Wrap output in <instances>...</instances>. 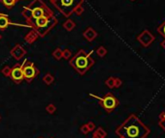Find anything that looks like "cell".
I'll list each match as a JSON object with an SVG mask.
<instances>
[{
    "label": "cell",
    "mask_w": 165,
    "mask_h": 138,
    "mask_svg": "<svg viewBox=\"0 0 165 138\" xmlns=\"http://www.w3.org/2000/svg\"><path fill=\"white\" fill-rule=\"evenodd\" d=\"M116 134L123 138H146L150 128L135 114H131L117 128Z\"/></svg>",
    "instance_id": "cell-1"
},
{
    "label": "cell",
    "mask_w": 165,
    "mask_h": 138,
    "mask_svg": "<svg viewBox=\"0 0 165 138\" xmlns=\"http://www.w3.org/2000/svg\"><path fill=\"white\" fill-rule=\"evenodd\" d=\"M21 14H23V18L25 19L27 23L43 16H54L53 11L43 2V0H33L29 5L23 8V11Z\"/></svg>",
    "instance_id": "cell-2"
},
{
    "label": "cell",
    "mask_w": 165,
    "mask_h": 138,
    "mask_svg": "<svg viewBox=\"0 0 165 138\" xmlns=\"http://www.w3.org/2000/svg\"><path fill=\"white\" fill-rule=\"evenodd\" d=\"M94 63L95 61L92 58L90 53H86L84 49L78 51V53L69 61V65L82 75H85L93 66Z\"/></svg>",
    "instance_id": "cell-3"
},
{
    "label": "cell",
    "mask_w": 165,
    "mask_h": 138,
    "mask_svg": "<svg viewBox=\"0 0 165 138\" xmlns=\"http://www.w3.org/2000/svg\"><path fill=\"white\" fill-rule=\"evenodd\" d=\"M56 23H58V19L54 16H43L30 21L28 25L30 27H32V29L35 30L40 37H45L50 32V30L55 26Z\"/></svg>",
    "instance_id": "cell-4"
},
{
    "label": "cell",
    "mask_w": 165,
    "mask_h": 138,
    "mask_svg": "<svg viewBox=\"0 0 165 138\" xmlns=\"http://www.w3.org/2000/svg\"><path fill=\"white\" fill-rule=\"evenodd\" d=\"M50 1L64 16L68 18L73 14L76 8L82 5L84 0H50Z\"/></svg>",
    "instance_id": "cell-5"
},
{
    "label": "cell",
    "mask_w": 165,
    "mask_h": 138,
    "mask_svg": "<svg viewBox=\"0 0 165 138\" xmlns=\"http://www.w3.org/2000/svg\"><path fill=\"white\" fill-rule=\"evenodd\" d=\"M90 96L95 98H97V100L99 101V103H100V105L103 107L104 110L108 112V113L113 112L120 104L119 100L112 93H107L105 96H103L102 98L94 96V95H92V94H90Z\"/></svg>",
    "instance_id": "cell-6"
},
{
    "label": "cell",
    "mask_w": 165,
    "mask_h": 138,
    "mask_svg": "<svg viewBox=\"0 0 165 138\" xmlns=\"http://www.w3.org/2000/svg\"><path fill=\"white\" fill-rule=\"evenodd\" d=\"M23 72L24 79L27 82H31L39 74V71L37 70L35 65L30 61H25L24 63H23Z\"/></svg>",
    "instance_id": "cell-7"
},
{
    "label": "cell",
    "mask_w": 165,
    "mask_h": 138,
    "mask_svg": "<svg viewBox=\"0 0 165 138\" xmlns=\"http://www.w3.org/2000/svg\"><path fill=\"white\" fill-rule=\"evenodd\" d=\"M11 79L16 82L17 84H20L21 81L24 79L23 77V64H16L14 67L11 69V74H10Z\"/></svg>",
    "instance_id": "cell-8"
},
{
    "label": "cell",
    "mask_w": 165,
    "mask_h": 138,
    "mask_svg": "<svg viewBox=\"0 0 165 138\" xmlns=\"http://www.w3.org/2000/svg\"><path fill=\"white\" fill-rule=\"evenodd\" d=\"M154 39H155V37L153 35V34H151L148 29H145L141 32L140 35H138L137 41L144 47H148L154 41Z\"/></svg>",
    "instance_id": "cell-9"
},
{
    "label": "cell",
    "mask_w": 165,
    "mask_h": 138,
    "mask_svg": "<svg viewBox=\"0 0 165 138\" xmlns=\"http://www.w3.org/2000/svg\"><path fill=\"white\" fill-rule=\"evenodd\" d=\"M10 53L12 55V57H14L17 61H19V60H20L25 54H26V50H25L20 45H17L11 49Z\"/></svg>",
    "instance_id": "cell-10"
},
{
    "label": "cell",
    "mask_w": 165,
    "mask_h": 138,
    "mask_svg": "<svg viewBox=\"0 0 165 138\" xmlns=\"http://www.w3.org/2000/svg\"><path fill=\"white\" fill-rule=\"evenodd\" d=\"M82 36H84V38L88 42H92L94 39L97 37V32L95 31L92 27H89L84 31V33H82Z\"/></svg>",
    "instance_id": "cell-11"
},
{
    "label": "cell",
    "mask_w": 165,
    "mask_h": 138,
    "mask_svg": "<svg viewBox=\"0 0 165 138\" xmlns=\"http://www.w3.org/2000/svg\"><path fill=\"white\" fill-rule=\"evenodd\" d=\"M38 37H39V35L37 34V32H36L34 29H32L31 31H29V32L26 34V35H25V37H24V41L26 42L27 44L31 45V44H33V43L37 40Z\"/></svg>",
    "instance_id": "cell-12"
},
{
    "label": "cell",
    "mask_w": 165,
    "mask_h": 138,
    "mask_svg": "<svg viewBox=\"0 0 165 138\" xmlns=\"http://www.w3.org/2000/svg\"><path fill=\"white\" fill-rule=\"evenodd\" d=\"M13 24L6 15H0V29H6L9 25Z\"/></svg>",
    "instance_id": "cell-13"
},
{
    "label": "cell",
    "mask_w": 165,
    "mask_h": 138,
    "mask_svg": "<svg viewBox=\"0 0 165 138\" xmlns=\"http://www.w3.org/2000/svg\"><path fill=\"white\" fill-rule=\"evenodd\" d=\"M107 132L104 131L102 128H98L95 131H93L92 138H106Z\"/></svg>",
    "instance_id": "cell-14"
},
{
    "label": "cell",
    "mask_w": 165,
    "mask_h": 138,
    "mask_svg": "<svg viewBox=\"0 0 165 138\" xmlns=\"http://www.w3.org/2000/svg\"><path fill=\"white\" fill-rule=\"evenodd\" d=\"M75 26H76V23L74 22V21H73L72 19H67V20L63 23V28H64L65 30H67L68 32L72 31V30H73L74 28H75Z\"/></svg>",
    "instance_id": "cell-15"
},
{
    "label": "cell",
    "mask_w": 165,
    "mask_h": 138,
    "mask_svg": "<svg viewBox=\"0 0 165 138\" xmlns=\"http://www.w3.org/2000/svg\"><path fill=\"white\" fill-rule=\"evenodd\" d=\"M43 81H44V83H45L46 85L49 86V85H51V84L54 81V77L53 75L47 74V75H45L44 77H43Z\"/></svg>",
    "instance_id": "cell-16"
},
{
    "label": "cell",
    "mask_w": 165,
    "mask_h": 138,
    "mask_svg": "<svg viewBox=\"0 0 165 138\" xmlns=\"http://www.w3.org/2000/svg\"><path fill=\"white\" fill-rule=\"evenodd\" d=\"M158 125H159V127L165 131V112H161V113L159 114Z\"/></svg>",
    "instance_id": "cell-17"
},
{
    "label": "cell",
    "mask_w": 165,
    "mask_h": 138,
    "mask_svg": "<svg viewBox=\"0 0 165 138\" xmlns=\"http://www.w3.org/2000/svg\"><path fill=\"white\" fill-rule=\"evenodd\" d=\"M105 85L107 86L108 88H110V89L115 88V77L110 76L109 78L106 79V81H105Z\"/></svg>",
    "instance_id": "cell-18"
},
{
    "label": "cell",
    "mask_w": 165,
    "mask_h": 138,
    "mask_svg": "<svg viewBox=\"0 0 165 138\" xmlns=\"http://www.w3.org/2000/svg\"><path fill=\"white\" fill-rule=\"evenodd\" d=\"M0 1H1L6 7H8L9 9H11V8L16 4L17 1H20V0H0Z\"/></svg>",
    "instance_id": "cell-19"
},
{
    "label": "cell",
    "mask_w": 165,
    "mask_h": 138,
    "mask_svg": "<svg viewBox=\"0 0 165 138\" xmlns=\"http://www.w3.org/2000/svg\"><path fill=\"white\" fill-rule=\"evenodd\" d=\"M53 56H54V58L56 59V60H60L62 58V50L59 48H56L54 50V52H53Z\"/></svg>",
    "instance_id": "cell-20"
},
{
    "label": "cell",
    "mask_w": 165,
    "mask_h": 138,
    "mask_svg": "<svg viewBox=\"0 0 165 138\" xmlns=\"http://www.w3.org/2000/svg\"><path fill=\"white\" fill-rule=\"evenodd\" d=\"M157 33L165 39V20L162 21V23H160V25L157 27Z\"/></svg>",
    "instance_id": "cell-21"
},
{
    "label": "cell",
    "mask_w": 165,
    "mask_h": 138,
    "mask_svg": "<svg viewBox=\"0 0 165 138\" xmlns=\"http://www.w3.org/2000/svg\"><path fill=\"white\" fill-rule=\"evenodd\" d=\"M96 54L99 56V57H104L107 54V49L104 46H99L98 48L96 49Z\"/></svg>",
    "instance_id": "cell-22"
},
{
    "label": "cell",
    "mask_w": 165,
    "mask_h": 138,
    "mask_svg": "<svg viewBox=\"0 0 165 138\" xmlns=\"http://www.w3.org/2000/svg\"><path fill=\"white\" fill-rule=\"evenodd\" d=\"M46 111L49 114H54L56 111V106L54 104H53V103H50V104H48L46 106Z\"/></svg>",
    "instance_id": "cell-23"
},
{
    "label": "cell",
    "mask_w": 165,
    "mask_h": 138,
    "mask_svg": "<svg viewBox=\"0 0 165 138\" xmlns=\"http://www.w3.org/2000/svg\"><path fill=\"white\" fill-rule=\"evenodd\" d=\"M11 69L9 66H6V67H4L2 70H1V72H2V75H5L6 77H10V74H11Z\"/></svg>",
    "instance_id": "cell-24"
},
{
    "label": "cell",
    "mask_w": 165,
    "mask_h": 138,
    "mask_svg": "<svg viewBox=\"0 0 165 138\" xmlns=\"http://www.w3.org/2000/svg\"><path fill=\"white\" fill-rule=\"evenodd\" d=\"M71 55H72V52H71V50H70V49L66 48V49H64V50L62 51V57H63L64 59H66V60L70 59V58H71Z\"/></svg>",
    "instance_id": "cell-25"
},
{
    "label": "cell",
    "mask_w": 165,
    "mask_h": 138,
    "mask_svg": "<svg viewBox=\"0 0 165 138\" xmlns=\"http://www.w3.org/2000/svg\"><path fill=\"white\" fill-rule=\"evenodd\" d=\"M80 131H81V132L82 133V134H85V135H86L89 132V128H88V127H86V125L85 124V125H82V126L80 128Z\"/></svg>",
    "instance_id": "cell-26"
},
{
    "label": "cell",
    "mask_w": 165,
    "mask_h": 138,
    "mask_svg": "<svg viewBox=\"0 0 165 138\" xmlns=\"http://www.w3.org/2000/svg\"><path fill=\"white\" fill-rule=\"evenodd\" d=\"M123 85V81L119 77H115V88H120Z\"/></svg>",
    "instance_id": "cell-27"
},
{
    "label": "cell",
    "mask_w": 165,
    "mask_h": 138,
    "mask_svg": "<svg viewBox=\"0 0 165 138\" xmlns=\"http://www.w3.org/2000/svg\"><path fill=\"white\" fill-rule=\"evenodd\" d=\"M84 12H85V9L82 7V5H81V6H79L78 8H76V10L74 11V13H76V14H77L78 16H81Z\"/></svg>",
    "instance_id": "cell-28"
},
{
    "label": "cell",
    "mask_w": 165,
    "mask_h": 138,
    "mask_svg": "<svg viewBox=\"0 0 165 138\" xmlns=\"http://www.w3.org/2000/svg\"><path fill=\"white\" fill-rule=\"evenodd\" d=\"M86 127H88L89 131H93L95 129V124L93 122H89L88 124H86Z\"/></svg>",
    "instance_id": "cell-29"
},
{
    "label": "cell",
    "mask_w": 165,
    "mask_h": 138,
    "mask_svg": "<svg viewBox=\"0 0 165 138\" xmlns=\"http://www.w3.org/2000/svg\"><path fill=\"white\" fill-rule=\"evenodd\" d=\"M161 46H162V47H163V48L165 49V40H164V41H163V42L161 43Z\"/></svg>",
    "instance_id": "cell-30"
},
{
    "label": "cell",
    "mask_w": 165,
    "mask_h": 138,
    "mask_svg": "<svg viewBox=\"0 0 165 138\" xmlns=\"http://www.w3.org/2000/svg\"><path fill=\"white\" fill-rule=\"evenodd\" d=\"M1 39H2V36H1V35H0V41H1Z\"/></svg>",
    "instance_id": "cell-31"
},
{
    "label": "cell",
    "mask_w": 165,
    "mask_h": 138,
    "mask_svg": "<svg viewBox=\"0 0 165 138\" xmlns=\"http://www.w3.org/2000/svg\"><path fill=\"white\" fill-rule=\"evenodd\" d=\"M130 1H135V0H130Z\"/></svg>",
    "instance_id": "cell-32"
},
{
    "label": "cell",
    "mask_w": 165,
    "mask_h": 138,
    "mask_svg": "<svg viewBox=\"0 0 165 138\" xmlns=\"http://www.w3.org/2000/svg\"><path fill=\"white\" fill-rule=\"evenodd\" d=\"M120 138H123V137H121V136H120Z\"/></svg>",
    "instance_id": "cell-33"
},
{
    "label": "cell",
    "mask_w": 165,
    "mask_h": 138,
    "mask_svg": "<svg viewBox=\"0 0 165 138\" xmlns=\"http://www.w3.org/2000/svg\"><path fill=\"white\" fill-rule=\"evenodd\" d=\"M0 120H1V116H0Z\"/></svg>",
    "instance_id": "cell-34"
},
{
    "label": "cell",
    "mask_w": 165,
    "mask_h": 138,
    "mask_svg": "<svg viewBox=\"0 0 165 138\" xmlns=\"http://www.w3.org/2000/svg\"><path fill=\"white\" fill-rule=\"evenodd\" d=\"M40 138H42V137H40Z\"/></svg>",
    "instance_id": "cell-35"
},
{
    "label": "cell",
    "mask_w": 165,
    "mask_h": 138,
    "mask_svg": "<svg viewBox=\"0 0 165 138\" xmlns=\"http://www.w3.org/2000/svg\"><path fill=\"white\" fill-rule=\"evenodd\" d=\"M51 138H53V137H51Z\"/></svg>",
    "instance_id": "cell-36"
}]
</instances>
